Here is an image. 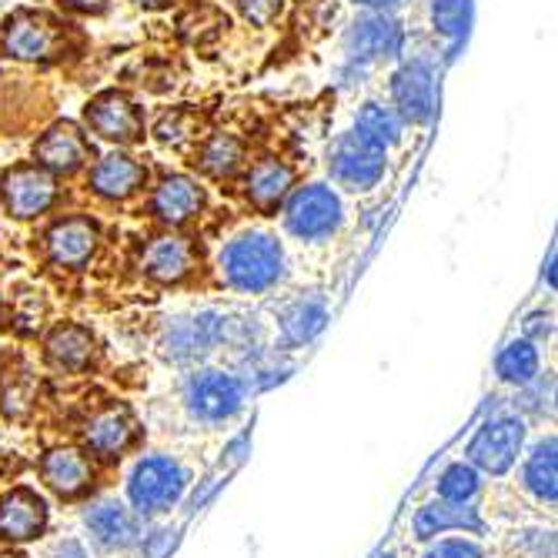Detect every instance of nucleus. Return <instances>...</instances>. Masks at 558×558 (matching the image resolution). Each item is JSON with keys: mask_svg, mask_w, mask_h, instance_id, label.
Segmentation results:
<instances>
[{"mask_svg": "<svg viewBox=\"0 0 558 558\" xmlns=\"http://www.w3.org/2000/svg\"><path fill=\"white\" fill-rule=\"evenodd\" d=\"M244 17L255 21V24H268L278 11H281V0H241Z\"/></svg>", "mask_w": 558, "mask_h": 558, "instance_id": "72a5a7b5", "label": "nucleus"}, {"mask_svg": "<svg viewBox=\"0 0 558 558\" xmlns=\"http://www.w3.org/2000/svg\"><path fill=\"white\" fill-rule=\"evenodd\" d=\"M354 131L362 137H368L372 144L378 147H391L401 141V121L391 108H381V105H365L359 121H354Z\"/></svg>", "mask_w": 558, "mask_h": 558, "instance_id": "c85d7f7f", "label": "nucleus"}, {"mask_svg": "<svg viewBox=\"0 0 558 558\" xmlns=\"http://www.w3.org/2000/svg\"><path fill=\"white\" fill-rule=\"evenodd\" d=\"M401 27L398 21L385 14H368L348 31V50L362 61H378V58H395L401 50Z\"/></svg>", "mask_w": 558, "mask_h": 558, "instance_id": "2eb2a0df", "label": "nucleus"}, {"mask_svg": "<svg viewBox=\"0 0 558 558\" xmlns=\"http://www.w3.org/2000/svg\"><path fill=\"white\" fill-rule=\"evenodd\" d=\"M238 161H241V147H238V141L228 137V134L215 137V141L208 144V150H205V168H208L211 174H231V171L238 168Z\"/></svg>", "mask_w": 558, "mask_h": 558, "instance_id": "2f4dec72", "label": "nucleus"}, {"mask_svg": "<svg viewBox=\"0 0 558 558\" xmlns=\"http://www.w3.org/2000/svg\"><path fill=\"white\" fill-rule=\"evenodd\" d=\"M221 335H225V318L221 315L205 312V315L184 318L168 331L165 354L174 362H191V359H197V354L211 351L221 341Z\"/></svg>", "mask_w": 558, "mask_h": 558, "instance_id": "ddd939ff", "label": "nucleus"}, {"mask_svg": "<svg viewBox=\"0 0 558 558\" xmlns=\"http://www.w3.org/2000/svg\"><path fill=\"white\" fill-rule=\"evenodd\" d=\"M40 482L58 498H81L94 488V459L84 448L58 445L40 459Z\"/></svg>", "mask_w": 558, "mask_h": 558, "instance_id": "1a4fd4ad", "label": "nucleus"}, {"mask_svg": "<svg viewBox=\"0 0 558 558\" xmlns=\"http://www.w3.org/2000/svg\"><path fill=\"white\" fill-rule=\"evenodd\" d=\"M191 244L184 238H158L144 255V275L161 284H174L191 271Z\"/></svg>", "mask_w": 558, "mask_h": 558, "instance_id": "6ab92c4d", "label": "nucleus"}, {"mask_svg": "<svg viewBox=\"0 0 558 558\" xmlns=\"http://www.w3.org/2000/svg\"><path fill=\"white\" fill-rule=\"evenodd\" d=\"M4 205L14 218H34L54 201V181L37 168H17L4 178Z\"/></svg>", "mask_w": 558, "mask_h": 558, "instance_id": "4468645a", "label": "nucleus"}, {"mask_svg": "<svg viewBox=\"0 0 558 558\" xmlns=\"http://www.w3.org/2000/svg\"><path fill=\"white\" fill-rule=\"evenodd\" d=\"M244 381L221 368L194 372L184 381V409L197 425H225L244 412Z\"/></svg>", "mask_w": 558, "mask_h": 558, "instance_id": "7ed1b4c3", "label": "nucleus"}, {"mask_svg": "<svg viewBox=\"0 0 558 558\" xmlns=\"http://www.w3.org/2000/svg\"><path fill=\"white\" fill-rule=\"evenodd\" d=\"M0 558H17V555H11V551H0Z\"/></svg>", "mask_w": 558, "mask_h": 558, "instance_id": "ea45409f", "label": "nucleus"}, {"mask_svg": "<svg viewBox=\"0 0 558 558\" xmlns=\"http://www.w3.org/2000/svg\"><path fill=\"white\" fill-rule=\"evenodd\" d=\"M375 558H398V555H395V551H378Z\"/></svg>", "mask_w": 558, "mask_h": 558, "instance_id": "58836bf2", "label": "nucleus"}, {"mask_svg": "<svg viewBox=\"0 0 558 558\" xmlns=\"http://www.w3.org/2000/svg\"><path fill=\"white\" fill-rule=\"evenodd\" d=\"M141 545L150 558H161L171 545H174V532L168 529H158V532H150V535H141Z\"/></svg>", "mask_w": 558, "mask_h": 558, "instance_id": "e433bc0d", "label": "nucleus"}, {"mask_svg": "<svg viewBox=\"0 0 558 558\" xmlns=\"http://www.w3.org/2000/svg\"><path fill=\"white\" fill-rule=\"evenodd\" d=\"M94 244H97V231L90 221L84 218H71V221H61L54 231L47 234V251H50V262L58 268H84L94 255Z\"/></svg>", "mask_w": 558, "mask_h": 558, "instance_id": "dca6fc26", "label": "nucleus"}, {"mask_svg": "<svg viewBox=\"0 0 558 558\" xmlns=\"http://www.w3.org/2000/svg\"><path fill=\"white\" fill-rule=\"evenodd\" d=\"M81 441L94 462H118L137 441V422L124 404H108L84 422Z\"/></svg>", "mask_w": 558, "mask_h": 558, "instance_id": "6e6552de", "label": "nucleus"}, {"mask_svg": "<svg viewBox=\"0 0 558 558\" xmlns=\"http://www.w3.org/2000/svg\"><path fill=\"white\" fill-rule=\"evenodd\" d=\"M84 529L90 535V542L100 551H128L141 545V519L131 512V505L118 501V498H97L87 505L84 512Z\"/></svg>", "mask_w": 558, "mask_h": 558, "instance_id": "0eeeda50", "label": "nucleus"}, {"mask_svg": "<svg viewBox=\"0 0 558 558\" xmlns=\"http://www.w3.org/2000/svg\"><path fill=\"white\" fill-rule=\"evenodd\" d=\"M525 388V395H522V412H532V415H538V418H551L555 415V378L548 375V378H535V381H529V385H522Z\"/></svg>", "mask_w": 558, "mask_h": 558, "instance_id": "c756f323", "label": "nucleus"}, {"mask_svg": "<svg viewBox=\"0 0 558 558\" xmlns=\"http://www.w3.org/2000/svg\"><path fill=\"white\" fill-rule=\"evenodd\" d=\"M495 372L505 385H529L542 375V354H538V344L529 341V338H515L509 341L495 359Z\"/></svg>", "mask_w": 558, "mask_h": 558, "instance_id": "412c9836", "label": "nucleus"}, {"mask_svg": "<svg viewBox=\"0 0 558 558\" xmlns=\"http://www.w3.org/2000/svg\"><path fill=\"white\" fill-rule=\"evenodd\" d=\"M97 354L94 335L81 325H58L47 338V359L61 372H84Z\"/></svg>", "mask_w": 558, "mask_h": 558, "instance_id": "a211bd4d", "label": "nucleus"}, {"mask_svg": "<svg viewBox=\"0 0 558 558\" xmlns=\"http://www.w3.org/2000/svg\"><path fill=\"white\" fill-rule=\"evenodd\" d=\"M325 322H328L325 301H318V298L294 301L291 308L284 312V318H281V338L288 344H308L315 335H322Z\"/></svg>", "mask_w": 558, "mask_h": 558, "instance_id": "393cba45", "label": "nucleus"}, {"mask_svg": "<svg viewBox=\"0 0 558 558\" xmlns=\"http://www.w3.org/2000/svg\"><path fill=\"white\" fill-rule=\"evenodd\" d=\"M47 515V501L34 488H11L8 495H0V542L24 545L40 538Z\"/></svg>", "mask_w": 558, "mask_h": 558, "instance_id": "9d476101", "label": "nucleus"}, {"mask_svg": "<svg viewBox=\"0 0 558 558\" xmlns=\"http://www.w3.org/2000/svg\"><path fill=\"white\" fill-rule=\"evenodd\" d=\"M191 472L168 451L144 454L128 475V505L137 519H161L184 498Z\"/></svg>", "mask_w": 558, "mask_h": 558, "instance_id": "f257e3e1", "label": "nucleus"}, {"mask_svg": "<svg viewBox=\"0 0 558 558\" xmlns=\"http://www.w3.org/2000/svg\"><path fill=\"white\" fill-rule=\"evenodd\" d=\"M485 488V475L465 459V462H451L441 469L438 482H435V492L441 501H451V505H475V498L482 495Z\"/></svg>", "mask_w": 558, "mask_h": 558, "instance_id": "b1692460", "label": "nucleus"}, {"mask_svg": "<svg viewBox=\"0 0 558 558\" xmlns=\"http://www.w3.org/2000/svg\"><path fill=\"white\" fill-rule=\"evenodd\" d=\"M37 158L54 171H77L84 165V141L74 128H54L40 144Z\"/></svg>", "mask_w": 558, "mask_h": 558, "instance_id": "a878e982", "label": "nucleus"}, {"mask_svg": "<svg viewBox=\"0 0 558 558\" xmlns=\"http://www.w3.org/2000/svg\"><path fill=\"white\" fill-rule=\"evenodd\" d=\"M551 331H555L551 315H545V312L529 315V322H525V338H529V341L542 344V341H548V338H551Z\"/></svg>", "mask_w": 558, "mask_h": 558, "instance_id": "c9c22d12", "label": "nucleus"}, {"mask_svg": "<svg viewBox=\"0 0 558 558\" xmlns=\"http://www.w3.org/2000/svg\"><path fill=\"white\" fill-rule=\"evenodd\" d=\"M341 225V201L331 187L325 184H308L294 191L288 215H284V228L301 238V241H322L328 238L335 228Z\"/></svg>", "mask_w": 558, "mask_h": 558, "instance_id": "423d86ee", "label": "nucleus"}, {"mask_svg": "<svg viewBox=\"0 0 558 558\" xmlns=\"http://www.w3.org/2000/svg\"><path fill=\"white\" fill-rule=\"evenodd\" d=\"M354 4H362V8H385V4H395V0H354Z\"/></svg>", "mask_w": 558, "mask_h": 558, "instance_id": "4c0bfd02", "label": "nucleus"}, {"mask_svg": "<svg viewBox=\"0 0 558 558\" xmlns=\"http://www.w3.org/2000/svg\"><path fill=\"white\" fill-rule=\"evenodd\" d=\"M395 105L409 121H428L435 111V77L425 64H409L395 74Z\"/></svg>", "mask_w": 558, "mask_h": 558, "instance_id": "f3484780", "label": "nucleus"}, {"mask_svg": "<svg viewBox=\"0 0 558 558\" xmlns=\"http://www.w3.org/2000/svg\"><path fill=\"white\" fill-rule=\"evenodd\" d=\"M435 27L448 37H459L469 27V0H438L435 4Z\"/></svg>", "mask_w": 558, "mask_h": 558, "instance_id": "473e14b6", "label": "nucleus"}, {"mask_svg": "<svg viewBox=\"0 0 558 558\" xmlns=\"http://www.w3.org/2000/svg\"><path fill=\"white\" fill-rule=\"evenodd\" d=\"M47 558H90V551H87V545L81 538L64 535V538H58L54 545L47 548Z\"/></svg>", "mask_w": 558, "mask_h": 558, "instance_id": "f704fd0d", "label": "nucleus"}, {"mask_svg": "<svg viewBox=\"0 0 558 558\" xmlns=\"http://www.w3.org/2000/svg\"><path fill=\"white\" fill-rule=\"evenodd\" d=\"M519 485L532 501L548 505V509L558 501V441H555V435H545L532 445V451L522 459Z\"/></svg>", "mask_w": 558, "mask_h": 558, "instance_id": "f8f14e48", "label": "nucleus"}, {"mask_svg": "<svg viewBox=\"0 0 558 558\" xmlns=\"http://www.w3.org/2000/svg\"><path fill=\"white\" fill-rule=\"evenodd\" d=\"M328 168H331L335 181L344 184L348 191H368L385 174V147L372 144L359 131H351L335 141Z\"/></svg>", "mask_w": 558, "mask_h": 558, "instance_id": "39448f33", "label": "nucleus"}, {"mask_svg": "<svg viewBox=\"0 0 558 558\" xmlns=\"http://www.w3.org/2000/svg\"><path fill=\"white\" fill-rule=\"evenodd\" d=\"M422 558H488L485 555V548L475 542V538H469V535H445V538H435L428 548H425V555Z\"/></svg>", "mask_w": 558, "mask_h": 558, "instance_id": "7c9ffc66", "label": "nucleus"}, {"mask_svg": "<svg viewBox=\"0 0 558 558\" xmlns=\"http://www.w3.org/2000/svg\"><path fill=\"white\" fill-rule=\"evenodd\" d=\"M201 205H205V194H201V187L191 178H181V174L168 178L155 194V211L171 225L187 221Z\"/></svg>", "mask_w": 558, "mask_h": 558, "instance_id": "4be33fe9", "label": "nucleus"}, {"mask_svg": "<svg viewBox=\"0 0 558 558\" xmlns=\"http://www.w3.org/2000/svg\"><path fill=\"white\" fill-rule=\"evenodd\" d=\"M141 178H144V171H141L131 158L111 155V158L100 161L97 171H94V191H97L100 197H118V201H121V197H128V194L137 191Z\"/></svg>", "mask_w": 558, "mask_h": 558, "instance_id": "bb28decb", "label": "nucleus"}, {"mask_svg": "<svg viewBox=\"0 0 558 558\" xmlns=\"http://www.w3.org/2000/svg\"><path fill=\"white\" fill-rule=\"evenodd\" d=\"M485 529L488 522L475 505H451L441 498L422 505L412 519V532L418 542H435L445 535H482Z\"/></svg>", "mask_w": 558, "mask_h": 558, "instance_id": "9b49d317", "label": "nucleus"}, {"mask_svg": "<svg viewBox=\"0 0 558 558\" xmlns=\"http://www.w3.org/2000/svg\"><path fill=\"white\" fill-rule=\"evenodd\" d=\"M4 44H8L11 54L21 58V61H44L50 50H54V31H50L37 17H17L8 27Z\"/></svg>", "mask_w": 558, "mask_h": 558, "instance_id": "5701e85b", "label": "nucleus"}, {"mask_svg": "<svg viewBox=\"0 0 558 558\" xmlns=\"http://www.w3.org/2000/svg\"><path fill=\"white\" fill-rule=\"evenodd\" d=\"M87 121H90V128L100 137H108V141H134L137 131H141L137 111L128 105L124 97H118V94L100 97L97 105L87 111Z\"/></svg>", "mask_w": 558, "mask_h": 558, "instance_id": "aec40b11", "label": "nucleus"}, {"mask_svg": "<svg viewBox=\"0 0 558 558\" xmlns=\"http://www.w3.org/2000/svg\"><path fill=\"white\" fill-rule=\"evenodd\" d=\"M525 422L519 415L488 418L469 441L465 454L482 475H509L525 451Z\"/></svg>", "mask_w": 558, "mask_h": 558, "instance_id": "20e7f679", "label": "nucleus"}, {"mask_svg": "<svg viewBox=\"0 0 558 558\" xmlns=\"http://www.w3.org/2000/svg\"><path fill=\"white\" fill-rule=\"evenodd\" d=\"M288 187H291V171L281 161H265L247 178V194L258 208H275L288 194Z\"/></svg>", "mask_w": 558, "mask_h": 558, "instance_id": "cd10ccee", "label": "nucleus"}, {"mask_svg": "<svg viewBox=\"0 0 558 558\" xmlns=\"http://www.w3.org/2000/svg\"><path fill=\"white\" fill-rule=\"evenodd\" d=\"M284 271L281 244L265 231H247L221 251V275L234 291L262 294L278 284Z\"/></svg>", "mask_w": 558, "mask_h": 558, "instance_id": "f03ea898", "label": "nucleus"}]
</instances>
